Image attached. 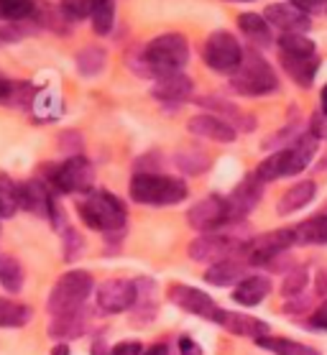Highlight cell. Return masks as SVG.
<instances>
[{
	"label": "cell",
	"mask_w": 327,
	"mask_h": 355,
	"mask_svg": "<svg viewBox=\"0 0 327 355\" xmlns=\"http://www.w3.org/2000/svg\"><path fill=\"white\" fill-rule=\"evenodd\" d=\"M92 28L95 33L105 36V33L112 31V24H115V0H92Z\"/></svg>",
	"instance_id": "obj_33"
},
{
	"label": "cell",
	"mask_w": 327,
	"mask_h": 355,
	"mask_svg": "<svg viewBox=\"0 0 327 355\" xmlns=\"http://www.w3.org/2000/svg\"><path fill=\"white\" fill-rule=\"evenodd\" d=\"M317 330H327V302H322L317 309H315V315H312V320H310Z\"/></svg>",
	"instance_id": "obj_42"
},
{
	"label": "cell",
	"mask_w": 327,
	"mask_h": 355,
	"mask_svg": "<svg viewBox=\"0 0 327 355\" xmlns=\"http://www.w3.org/2000/svg\"><path fill=\"white\" fill-rule=\"evenodd\" d=\"M255 345L264 347V350H269V353L274 355H319L315 347L304 345V343H294V340L289 338H261L255 340Z\"/></svg>",
	"instance_id": "obj_27"
},
{
	"label": "cell",
	"mask_w": 327,
	"mask_h": 355,
	"mask_svg": "<svg viewBox=\"0 0 327 355\" xmlns=\"http://www.w3.org/2000/svg\"><path fill=\"white\" fill-rule=\"evenodd\" d=\"M10 85H13V80H8L6 74L0 72V103H6V97H8V92H10Z\"/></svg>",
	"instance_id": "obj_45"
},
{
	"label": "cell",
	"mask_w": 327,
	"mask_h": 355,
	"mask_svg": "<svg viewBox=\"0 0 327 355\" xmlns=\"http://www.w3.org/2000/svg\"><path fill=\"white\" fill-rule=\"evenodd\" d=\"M304 286H307V268L299 266V268H292L289 276L284 279L281 284V294L284 297H296V294H302Z\"/></svg>",
	"instance_id": "obj_39"
},
{
	"label": "cell",
	"mask_w": 327,
	"mask_h": 355,
	"mask_svg": "<svg viewBox=\"0 0 327 355\" xmlns=\"http://www.w3.org/2000/svg\"><path fill=\"white\" fill-rule=\"evenodd\" d=\"M271 291V284L264 276H246L240 284H235L233 289V302L235 304H243V307H255L261 304Z\"/></svg>",
	"instance_id": "obj_21"
},
{
	"label": "cell",
	"mask_w": 327,
	"mask_h": 355,
	"mask_svg": "<svg viewBox=\"0 0 327 355\" xmlns=\"http://www.w3.org/2000/svg\"><path fill=\"white\" fill-rule=\"evenodd\" d=\"M187 223H190L194 230H202V233H217L223 230L228 223H230V215H228V200L225 197H205V200L194 202L187 212Z\"/></svg>",
	"instance_id": "obj_9"
},
{
	"label": "cell",
	"mask_w": 327,
	"mask_h": 355,
	"mask_svg": "<svg viewBox=\"0 0 327 355\" xmlns=\"http://www.w3.org/2000/svg\"><path fill=\"white\" fill-rule=\"evenodd\" d=\"M287 169H289V151L287 148H281V151L269 156L266 162L258 164V169H255L253 174L261 179L264 184H269V182H274V179L287 177Z\"/></svg>",
	"instance_id": "obj_31"
},
{
	"label": "cell",
	"mask_w": 327,
	"mask_h": 355,
	"mask_svg": "<svg viewBox=\"0 0 327 355\" xmlns=\"http://www.w3.org/2000/svg\"><path fill=\"white\" fill-rule=\"evenodd\" d=\"M136 282H128V279H108L97 289V304H100L103 312H110V315L133 309L136 307Z\"/></svg>",
	"instance_id": "obj_10"
},
{
	"label": "cell",
	"mask_w": 327,
	"mask_h": 355,
	"mask_svg": "<svg viewBox=\"0 0 327 355\" xmlns=\"http://www.w3.org/2000/svg\"><path fill=\"white\" fill-rule=\"evenodd\" d=\"M138 289V299H136V307H133V320L141 324L151 322L156 317V284L149 282V279H141L136 282Z\"/></svg>",
	"instance_id": "obj_24"
},
{
	"label": "cell",
	"mask_w": 327,
	"mask_h": 355,
	"mask_svg": "<svg viewBox=\"0 0 327 355\" xmlns=\"http://www.w3.org/2000/svg\"><path fill=\"white\" fill-rule=\"evenodd\" d=\"M317 194V184L315 182H296L281 194L279 205H276V212L279 215H292V212L302 210L312 202V197Z\"/></svg>",
	"instance_id": "obj_23"
},
{
	"label": "cell",
	"mask_w": 327,
	"mask_h": 355,
	"mask_svg": "<svg viewBox=\"0 0 327 355\" xmlns=\"http://www.w3.org/2000/svg\"><path fill=\"white\" fill-rule=\"evenodd\" d=\"M248 259H230L223 263H215L205 271V282L212 286H230V284H240L248 276Z\"/></svg>",
	"instance_id": "obj_20"
},
{
	"label": "cell",
	"mask_w": 327,
	"mask_h": 355,
	"mask_svg": "<svg viewBox=\"0 0 327 355\" xmlns=\"http://www.w3.org/2000/svg\"><path fill=\"white\" fill-rule=\"evenodd\" d=\"M110 355H144V345L138 340H123L112 347Z\"/></svg>",
	"instance_id": "obj_41"
},
{
	"label": "cell",
	"mask_w": 327,
	"mask_h": 355,
	"mask_svg": "<svg viewBox=\"0 0 327 355\" xmlns=\"http://www.w3.org/2000/svg\"><path fill=\"white\" fill-rule=\"evenodd\" d=\"M238 26H240V31L246 33L253 44H261V46H264V44L271 41V26H269V21H266L264 16H255V13H240Z\"/></svg>",
	"instance_id": "obj_28"
},
{
	"label": "cell",
	"mask_w": 327,
	"mask_h": 355,
	"mask_svg": "<svg viewBox=\"0 0 327 355\" xmlns=\"http://www.w3.org/2000/svg\"><path fill=\"white\" fill-rule=\"evenodd\" d=\"M64 21H82L92 13V0H62L59 3Z\"/></svg>",
	"instance_id": "obj_38"
},
{
	"label": "cell",
	"mask_w": 327,
	"mask_h": 355,
	"mask_svg": "<svg viewBox=\"0 0 327 355\" xmlns=\"http://www.w3.org/2000/svg\"><path fill=\"white\" fill-rule=\"evenodd\" d=\"M176 166L187 174H202V171L210 169V154L208 151H202L200 146H187L182 148L179 154H176Z\"/></svg>",
	"instance_id": "obj_30"
},
{
	"label": "cell",
	"mask_w": 327,
	"mask_h": 355,
	"mask_svg": "<svg viewBox=\"0 0 327 355\" xmlns=\"http://www.w3.org/2000/svg\"><path fill=\"white\" fill-rule=\"evenodd\" d=\"M69 353H72V350H69V345H64V343H62V345H56L54 350H51V355H69Z\"/></svg>",
	"instance_id": "obj_49"
},
{
	"label": "cell",
	"mask_w": 327,
	"mask_h": 355,
	"mask_svg": "<svg viewBox=\"0 0 327 355\" xmlns=\"http://www.w3.org/2000/svg\"><path fill=\"white\" fill-rule=\"evenodd\" d=\"M85 332H87V317L82 315V312L54 317V322L49 324V335L62 338V340L80 338V335H85Z\"/></svg>",
	"instance_id": "obj_26"
},
{
	"label": "cell",
	"mask_w": 327,
	"mask_h": 355,
	"mask_svg": "<svg viewBox=\"0 0 327 355\" xmlns=\"http://www.w3.org/2000/svg\"><path fill=\"white\" fill-rule=\"evenodd\" d=\"M92 182H95V169H92V164L85 156H67V162H62L59 166L51 169V184L59 192L90 194Z\"/></svg>",
	"instance_id": "obj_7"
},
{
	"label": "cell",
	"mask_w": 327,
	"mask_h": 355,
	"mask_svg": "<svg viewBox=\"0 0 327 355\" xmlns=\"http://www.w3.org/2000/svg\"><path fill=\"white\" fill-rule=\"evenodd\" d=\"M281 67L299 87H312V80L319 69L317 54H281Z\"/></svg>",
	"instance_id": "obj_18"
},
{
	"label": "cell",
	"mask_w": 327,
	"mask_h": 355,
	"mask_svg": "<svg viewBox=\"0 0 327 355\" xmlns=\"http://www.w3.org/2000/svg\"><path fill=\"white\" fill-rule=\"evenodd\" d=\"M77 215L82 223L100 233H123L128 220L126 205L110 192H90L77 202Z\"/></svg>",
	"instance_id": "obj_1"
},
{
	"label": "cell",
	"mask_w": 327,
	"mask_h": 355,
	"mask_svg": "<svg viewBox=\"0 0 327 355\" xmlns=\"http://www.w3.org/2000/svg\"><path fill=\"white\" fill-rule=\"evenodd\" d=\"M317 291H319V294H325V291H327V271L317 274Z\"/></svg>",
	"instance_id": "obj_47"
},
{
	"label": "cell",
	"mask_w": 327,
	"mask_h": 355,
	"mask_svg": "<svg viewBox=\"0 0 327 355\" xmlns=\"http://www.w3.org/2000/svg\"><path fill=\"white\" fill-rule=\"evenodd\" d=\"M215 324L225 327V330L233 332V335H240V338H253V340L266 338V332H269V324H266L264 320H258V317H248V315H243V312H230V309H220Z\"/></svg>",
	"instance_id": "obj_16"
},
{
	"label": "cell",
	"mask_w": 327,
	"mask_h": 355,
	"mask_svg": "<svg viewBox=\"0 0 327 355\" xmlns=\"http://www.w3.org/2000/svg\"><path fill=\"white\" fill-rule=\"evenodd\" d=\"M187 130H190L192 136L208 138V141H215V144H233V141L238 138L235 125H230V123H225L223 118L210 115V113L190 118V121H187Z\"/></svg>",
	"instance_id": "obj_13"
},
{
	"label": "cell",
	"mask_w": 327,
	"mask_h": 355,
	"mask_svg": "<svg viewBox=\"0 0 327 355\" xmlns=\"http://www.w3.org/2000/svg\"><path fill=\"white\" fill-rule=\"evenodd\" d=\"M317 144L319 138L315 133H304V136L294 138V144L289 146V169H287V177H296V174H302L310 162L315 159L317 154Z\"/></svg>",
	"instance_id": "obj_19"
},
{
	"label": "cell",
	"mask_w": 327,
	"mask_h": 355,
	"mask_svg": "<svg viewBox=\"0 0 327 355\" xmlns=\"http://www.w3.org/2000/svg\"><path fill=\"white\" fill-rule=\"evenodd\" d=\"M264 18L269 21V26H276L284 33H304L312 26L310 16L294 8L292 3H274L264 10Z\"/></svg>",
	"instance_id": "obj_14"
},
{
	"label": "cell",
	"mask_w": 327,
	"mask_h": 355,
	"mask_svg": "<svg viewBox=\"0 0 327 355\" xmlns=\"http://www.w3.org/2000/svg\"><path fill=\"white\" fill-rule=\"evenodd\" d=\"M105 59H108L105 49H100V46H85L80 54H77V69H80L85 77H95V74L103 72Z\"/></svg>",
	"instance_id": "obj_34"
},
{
	"label": "cell",
	"mask_w": 327,
	"mask_h": 355,
	"mask_svg": "<svg viewBox=\"0 0 327 355\" xmlns=\"http://www.w3.org/2000/svg\"><path fill=\"white\" fill-rule=\"evenodd\" d=\"M264 197V182L255 177V174H248L243 182H240L235 189L228 197V215H230V223H243L248 218V212L255 210V205Z\"/></svg>",
	"instance_id": "obj_12"
},
{
	"label": "cell",
	"mask_w": 327,
	"mask_h": 355,
	"mask_svg": "<svg viewBox=\"0 0 327 355\" xmlns=\"http://www.w3.org/2000/svg\"><path fill=\"white\" fill-rule=\"evenodd\" d=\"M289 3H292L294 8L302 10V13H307V16H310V13H317L322 0H289Z\"/></svg>",
	"instance_id": "obj_44"
},
{
	"label": "cell",
	"mask_w": 327,
	"mask_h": 355,
	"mask_svg": "<svg viewBox=\"0 0 327 355\" xmlns=\"http://www.w3.org/2000/svg\"><path fill=\"white\" fill-rule=\"evenodd\" d=\"M179 353L182 355H202V347L192 338H179Z\"/></svg>",
	"instance_id": "obj_43"
},
{
	"label": "cell",
	"mask_w": 327,
	"mask_h": 355,
	"mask_svg": "<svg viewBox=\"0 0 327 355\" xmlns=\"http://www.w3.org/2000/svg\"><path fill=\"white\" fill-rule=\"evenodd\" d=\"M0 284L8 294H18L24 289V266L16 259L0 261Z\"/></svg>",
	"instance_id": "obj_35"
},
{
	"label": "cell",
	"mask_w": 327,
	"mask_h": 355,
	"mask_svg": "<svg viewBox=\"0 0 327 355\" xmlns=\"http://www.w3.org/2000/svg\"><path fill=\"white\" fill-rule=\"evenodd\" d=\"M230 3H251V0H230Z\"/></svg>",
	"instance_id": "obj_50"
},
{
	"label": "cell",
	"mask_w": 327,
	"mask_h": 355,
	"mask_svg": "<svg viewBox=\"0 0 327 355\" xmlns=\"http://www.w3.org/2000/svg\"><path fill=\"white\" fill-rule=\"evenodd\" d=\"M151 95L164 103V105H182L192 97V80L187 74L176 72V74H164L153 82Z\"/></svg>",
	"instance_id": "obj_15"
},
{
	"label": "cell",
	"mask_w": 327,
	"mask_h": 355,
	"mask_svg": "<svg viewBox=\"0 0 327 355\" xmlns=\"http://www.w3.org/2000/svg\"><path fill=\"white\" fill-rule=\"evenodd\" d=\"M187 59H190V44L182 33H161L149 41L144 49V64L156 80L164 74L182 72Z\"/></svg>",
	"instance_id": "obj_4"
},
{
	"label": "cell",
	"mask_w": 327,
	"mask_h": 355,
	"mask_svg": "<svg viewBox=\"0 0 327 355\" xmlns=\"http://www.w3.org/2000/svg\"><path fill=\"white\" fill-rule=\"evenodd\" d=\"M21 210V184L8 174H0V218H10Z\"/></svg>",
	"instance_id": "obj_29"
},
{
	"label": "cell",
	"mask_w": 327,
	"mask_h": 355,
	"mask_svg": "<svg viewBox=\"0 0 327 355\" xmlns=\"http://www.w3.org/2000/svg\"><path fill=\"white\" fill-rule=\"evenodd\" d=\"M128 192L133 202L149 207H169L187 200V184L167 174H133Z\"/></svg>",
	"instance_id": "obj_2"
},
{
	"label": "cell",
	"mask_w": 327,
	"mask_h": 355,
	"mask_svg": "<svg viewBox=\"0 0 327 355\" xmlns=\"http://www.w3.org/2000/svg\"><path fill=\"white\" fill-rule=\"evenodd\" d=\"M92 274L82 271V268H72L64 276H59V282L54 284V289L49 294L47 309L54 317L72 315L80 312L82 304L87 302V297L92 294Z\"/></svg>",
	"instance_id": "obj_5"
},
{
	"label": "cell",
	"mask_w": 327,
	"mask_h": 355,
	"mask_svg": "<svg viewBox=\"0 0 327 355\" xmlns=\"http://www.w3.org/2000/svg\"><path fill=\"white\" fill-rule=\"evenodd\" d=\"M205 64L215 72H233L243 59V49L230 31H212L202 46Z\"/></svg>",
	"instance_id": "obj_8"
},
{
	"label": "cell",
	"mask_w": 327,
	"mask_h": 355,
	"mask_svg": "<svg viewBox=\"0 0 327 355\" xmlns=\"http://www.w3.org/2000/svg\"><path fill=\"white\" fill-rule=\"evenodd\" d=\"M296 245H325L327 243V215H315L294 227Z\"/></svg>",
	"instance_id": "obj_25"
},
{
	"label": "cell",
	"mask_w": 327,
	"mask_h": 355,
	"mask_svg": "<svg viewBox=\"0 0 327 355\" xmlns=\"http://www.w3.org/2000/svg\"><path fill=\"white\" fill-rule=\"evenodd\" d=\"M197 103H200L202 107H208L210 115H217V118H223L225 123L235 121V128H240V130L253 128V118L246 115L238 105H233V103H225L220 97H197Z\"/></svg>",
	"instance_id": "obj_22"
},
{
	"label": "cell",
	"mask_w": 327,
	"mask_h": 355,
	"mask_svg": "<svg viewBox=\"0 0 327 355\" xmlns=\"http://www.w3.org/2000/svg\"><path fill=\"white\" fill-rule=\"evenodd\" d=\"M21 207L39 215V218H51V212L56 210V202L44 182L28 179L21 184Z\"/></svg>",
	"instance_id": "obj_17"
},
{
	"label": "cell",
	"mask_w": 327,
	"mask_h": 355,
	"mask_svg": "<svg viewBox=\"0 0 327 355\" xmlns=\"http://www.w3.org/2000/svg\"><path fill=\"white\" fill-rule=\"evenodd\" d=\"M281 54H315V41L304 33H284L279 39Z\"/></svg>",
	"instance_id": "obj_37"
},
{
	"label": "cell",
	"mask_w": 327,
	"mask_h": 355,
	"mask_svg": "<svg viewBox=\"0 0 327 355\" xmlns=\"http://www.w3.org/2000/svg\"><path fill=\"white\" fill-rule=\"evenodd\" d=\"M144 355H169V347L167 345H153L149 353H144Z\"/></svg>",
	"instance_id": "obj_48"
},
{
	"label": "cell",
	"mask_w": 327,
	"mask_h": 355,
	"mask_svg": "<svg viewBox=\"0 0 327 355\" xmlns=\"http://www.w3.org/2000/svg\"><path fill=\"white\" fill-rule=\"evenodd\" d=\"M82 250V238L77 230H64V259L74 261Z\"/></svg>",
	"instance_id": "obj_40"
},
{
	"label": "cell",
	"mask_w": 327,
	"mask_h": 355,
	"mask_svg": "<svg viewBox=\"0 0 327 355\" xmlns=\"http://www.w3.org/2000/svg\"><path fill=\"white\" fill-rule=\"evenodd\" d=\"M319 113L327 115V85L319 89Z\"/></svg>",
	"instance_id": "obj_46"
},
{
	"label": "cell",
	"mask_w": 327,
	"mask_h": 355,
	"mask_svg": "<svg viewBox=\"0 0 327 355\" xmlns=\"http://www.w3.org/2000/svg\"><path fill=\"white\" fill-rule=\"evenodd\" d=\"M248 241L233 238L228 233H205L190 243V256L200 263H223L230 259H246Z\"/></svg>",
	"instance_id": "obj_6"
},
{
	"label": "cell",
	"mask_w": 327,
	"mask_h": 355,
	"mask_svg": "<svg viewBox=\"0 0 327 355\" xmlns=\"http://www.w3.org/2000/svg\"><path fill=\"white\" fill-rule=\"evenodd\" d=\"M33 317L31 307H26L21 302L0 299V327H24Z\"/></svg>",
	"instance_id": "obj_32"
},
{
	"label": "cell",
	"mask_w": 327,
	"mask_h": 355,
	"mask_svg": "<svg viewBox=\"0 0 327 355\" xmlns=\"http://www.w3.org/2000/svg\"><path fill=\"white\" fill-rule=\"evenodd\" d=\"M230 87L246 97H261L279 87V80L271 64L255 49H251V51H243L240 64L230 72Z\"/></svg>",
	"instance_id": "obj_3"
},
{
	"label": "cell",
	"mask_w": 327,
	"mask_h": 355,
	"mask_svg": "<svg viewBox=\"0 0 327 355\" xmlns=\"http://www.w3.org/2000/svg\"><path fill=\"white\" fill-rule=\"evenodd\" d=\"M36 0H0V18L6 21H24V18L33 16Z\"/></svg>",
	"instance_id": "obj_36"
},
{
	"label": "cell",
	"mask_w": 327,
	"mask_h": 355,
	"mask_svg": "<svg viewBox=\"0 0 327 355\" xmlns=\"http://www.w3.org/2000/svg\"><path fill=\"white\" fill-rule=\"evenodd\" d=\"M169 299H171L179 309L190 312V315L205 317L210 322H215L217 315H220V307H217L205 291L194 289V286H187V284H171V286H169Z\"/></svg>",
	"instance_id": "obj_11"
}]
</instances>
